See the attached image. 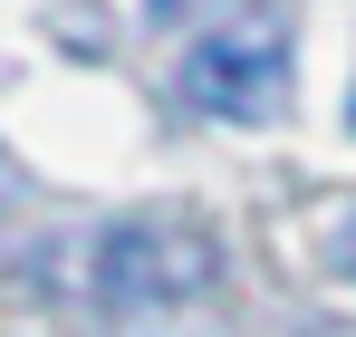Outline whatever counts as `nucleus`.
<instances>
[{"mask_svg": "<svg viewBox=\"0 0 356 337\" xmlns=\"http://www.w3.org/2000/svg\"><path fill=\"white\" fill-rule=\"evenodd\" d=\"M87 289L116 318H183L222 289V241L193 212H125L87 241Z\"/></svg>", "mask_w": 356, "mask_h": 337, "instance_id": "nucleus-1", "label": "nucleus"}, {"mask_svg": "<svg viewBox=\"0 0 356 337\" xmlns=\"http://www.w3.org/2000/svg\"><path fill=\"white\" fill-rule=\"evenodd\" d=\"M183 97L212 116H241V125H260V116L289 107V19H270V10H241V19H212L193 49H183Z\"/></svg>", "mask_w": 356, "mask_h": 337, "instance_id": "nucleus-2", "label": "nucleus"}, {"mask_svg": "<svg viewBox=\"0 0 356 337\" xmlns=\"http://www.w3.org/2000/svg\"><path fill=\"white\" fill-rule=\"evenodd\" d=\"M318 251H327V270H337V280H356V203H337V212L318 222Z\"/></svg>", "mask_w": 356, "mask_h": 337, "instance_id": "nucleus-3", "label": "nucleus"}, {"mask_svg": "<svg viewBox=\"0 0 356 337\" xmlns=\"http://www.w3.org/2000/svg\"><path fill=\"white\" fill-rule=\"evenodd\" d=\"M347 125H356V87H347Z\"/></svg>", "mask_w": 356, "mask_h": 337, "instance_id": "nucleus-4", "label": "nucleus"}]
</instances>
